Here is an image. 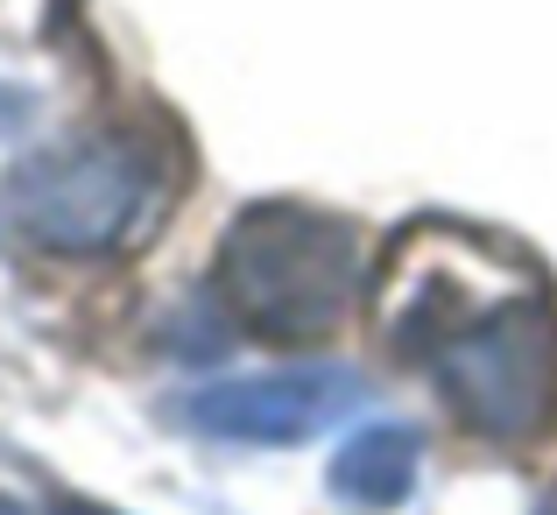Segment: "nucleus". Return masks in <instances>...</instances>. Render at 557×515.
Returning <instances> with one entry per match:
<instances>
[{"mask_svg":"<svg viewBox=\"0 0 557 515\" xmlns=\"http://www.w3.org/2000/svg\"><path fill=\"white\" fill-rule=\"evenodd\" d=\"M388 346L403 360L431 367L466 431L494 438V445L550 438V424H557V304L544 290L466 304L451 283H431L395 318Z\"/></svg>","mask_w":557,"mask_h":515,"instance_id":"nucleus-1","label":"nucleus"},{"mask_svg":"<svg viewBox=\"0 0 557 515\" xmlns=\"http://www.w3.org/2000/svg\"><path fill=\"white\" fill-rule=\"evenodd\" d=\"M360 290L354 226L311 205H247L219 241V304L261 340H325Z\"/></svg>","mask_w":557,"mask_h":515,"instance_id":"nucleus-2","label":"nucleus"},{"mask_svg":"<svg viewBox=\"0 0 557 515\" xmlns=\"http://www.w3.org/2000/svg\"><path fill=\"white\" fill-rule=\"evenodd\" d=\"M8 205L42 247L113 255V247H135L163 212V156L127 135L42 149L8 176Z\"/></svg>","mask_w":557,"mask_h":515,"instance_id":"nucleus-3","label":"nucleus"},{"mask_svg":"<svg viewBox=\"0 0 557 515\" xmlns=\"http://www.w3.org/2000/svg\"><path fill=\"white\" fill-rule=\"evenodd\" d=\"M354 403L360 381L346 367H283V375L205 381L177 403V417L205 438H233V445H304L325 424H339Z\"/></svg>","mask_w":557,"mask_h":515,"instance_id":"nucleus-4","label":"nucleus"},{"mask_svg":"<svg viewBox=\"0 0 557 515\" xmlns=\"http://www.w3.org/2000/svg\"><path fill=\"white\" fill-rule=\"evenodd\" d=\"M417 459H423V438L409 431V424H360V431L332 452V466H325L332 502H346L360 515H381V508L409 502Z\"/></svg>","mask_w":557,"mask_h":515,"instance_id":"nucleus-5","label":"nucleus"},{"mask_svg":"<svg viewBox=\"0 0 557 515\" xmlns=\"http://www.w3.org/2000/svg\"><path fill=\"white\" fill-rule=\"evenodd\" d=\"M0 515H113V508H92V502H42V508H28V502H14V494H0Z\"/></svg>","mask_w":557,"mask_h":515,"instance_id":"nucleus-6","label":"nucleus"},{"mask_svg":"<svg viewBox=\"0 0 557 515\" xmlns=\"http://www.w3.org/2000/svg\"><path fill=\"white\" fill-rule=\"evenodd\" d=\"M536 515H557V494H550V502H544V508H536Z\"/></svg>","mask_w":557,"mask_h":515,"instance_id":"nucleus-7","label":"nucleus"}]
</instances>
